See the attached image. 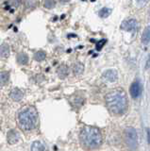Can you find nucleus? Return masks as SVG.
I'll return each mask as SVG.
<instances>
[{
	"mask_svg": "<svg viewBox=\"0 0 150 151\" xmlns=\"http://www.w3.org/2000/svg\"><path fill=\"white\" fill-rule=\"evenodd\" d=\"M106 104L108 109L114 114H123L128 109V98L122 89H116L107 93Z\"/></svg>",
	"mask_w": 150,
	"mask_h": 151,
	"instance_id": "obj_1",
	"label": "nucleus"
},
{
	"mask_svg": "<svg viewBox=\"0 0 150 151\" xmlns=\"http://www.w3.org/2000/svg\"><path fill=\"white\" fill-rule=\"evenodd\" d=\"M79 139L87 148H96L102 144V134L95 127H84L79 133Z\"/></svg>",
	"mask_w": 150,
	"mask_h": 151,
	"instance_id": "obj_2",
	"label": "nucleus"
},
{
	"mask_svg": "<svg viewBox=\"0 0 150 151\" xmlns=\"http://www.w3.org/2000/svg\"><path fill=\"white\" fill-rule=\"evenodd\" d=\"M18 122L24 130H30L34 129L37 125L38 113L33 107H27L19 112Z\"/></svg>",
	"mask_w": 150,
	"mask_h": 151,
	"instance_id": "obj_3",
	"label": "nucleus"
},
{
	"mask_svg": "<svg viewBox=\"0 0 150 151\" xmlns=\"http://www.w3.org/2000/svg\"><path fill=\"white\" fill-rule=\"evenodd\" d=\"M124 135L126 145L132 150L136 149L138 145V135L135 129H133V127H126L125 129Z\"/></svg>",
	"mask_w": 150,
	"mask_h": 151,
	"instance_id": "obj_4",
	"label": "nucleus"
},
{
	"mask_svg": "<svg viewBox=\"0 0 150 151\" xmlns=\"http://www.w3.org/2000/svg\"><path fill=\"white\" fill-rule=\"evenodd\" d=\"M121 28L123 30L134 33L138 30V22L135 19H126V20L122 22Z\"/></svg>",
	"mask_w": 150,
	"mask_h": 151,
	"instance_id": "obj_5",
	"label": "nucleus"
},
{
	"mask_svg": "<svg viewBox=\"0 0 150 151\" xmlns=\"http://www.w3.org/2000/svg\"><path fill=\"white\" fill-rule=\"evenodd\" d=\"M142 85L139 81H135L131 84L130 89H129V93H130V96L132 98H137L141 96L142 93Z\"/></svg>",
	"mask_w": 150,
	"mask_h": 151,
	"instance_id": "obj_6",
	"label": "nucleus"
},
{
	"mask_svg": "<svg viewBox=\"0 0 150 151\" xmlns=\"http://www.w3.org/2000/svg\"><path fill=\"white\" fill-rule=\"evenodd\" d=\"M20 139V134L19 132L15 129H11L8 131L7 133V141L10 145L16 144Z\"/></svg>",
	"mask_w": 150,
	"mask_h": 151,
	"instance_id": "obj_7",
	"label": "nucleus"
},
{
	"mask_svg": "<svg viewBox=\"0 0 150 151\" xmlns=\"http://www.w3.org/2000/svg\"><path fill=\"white\" fill-rule=\"evenodd\" d=\"M102 77H103V79L106 80V81L108 82H114L115 80L117 79V72L115 70H107L105 71L104 73H103L102 75Z\"/></svg>",
	"mask_w": 150,
	"mask_h": 151,
	"instance_id": "obj_8",
	"label": "nucleus"
},
{
	"mask_svg": "<svg viewBox=\"0 0 150 151\" xmlns=\"http://www.w3.org/2000/svg\"><path fill=\"white\" fill-rule=\"evenodd\" d=\"M23 96H24V93L18 88H13L10 93V97L13 101H20Z\"/></svg>",
	"mask_w": 150,
	"mask_h": 151,
	"instance_id": "obj_9",
	"label": "nucleus"
},
{
	"mask_svg": "<svg viewBox=\"0 0 150 151\" xmlns=\"http://www.w3.org/2000/svg\"><path fill=\"white\" fill-rule=\"evenodd\" d=\"M57 73H58L59 78L63 79L69 75V67L67 65H65V64L60 65V67L58 68V70H57Z\"/></svg>",
	"mask_w": 150,
	"mask_h": 151,
	"instance_id": "obj_10",
	"label": "nucleus"
},
{
	"mask_svg": "<svg viewBox=\"0 0 150 151\" xmlns=\"http://www.w3.org/2000/svg\"><path fill=\"white\" fill-rule=\"evenodd\" d=\"M11 53V48H10V45L6 42H4L1 45H0V55L3 58H8L10 56Z\"/></svg>",
	"mask_w": 150,
	"mask_h": 151,
	"instance_id": "obj_11",
	"label": "nucleus"
},
{
	"mask_svg": "<svg viewBox=\"0 0 150 151\" xmlns=\"http://www.w3.org/2000/svg\"><path fill=\"white\" fill-rule=\"evenodd\" d=\"M17 63L21 64V65H26L27 64V63H29V56H27L26 53H24V52H21V53H19L17 55Z\"/></svg>",
	"mask_w": 150,
	"mask_h": 151,
	"instance_id": "obj_12",
	"label": "nucleus"
},
{
	"mask_svg": "<svg viewBox=\"0 0 150 151\" xmlns=\"http://www.w3.org/2000/svg\"><path fill=\"white\" fill-rule=\"evenodd\" d=\"M31 151H46L45 145L40 141L34 142L31 145Z\"/></svg>",
	"mask_w": 150,
	"mask_h": 151,
	"instance_id": "obj_13",
	"label": "nucleus"
},
{
	"mask_svg": "<svg viewBox=\"0 0 150 151\" xmlns=\"http://www.w3.org/2000/svg\"><path fill=\"white\" fill-rule=\"evenodd\" d=\"M9 79H10V72L9 71H3V72L0 73V85H6L9 82Z\"/></svg>",
	"mask_w": 150,
	"mask_h": 151,
	"instance_id": "obj_14",
	"label": "nucleus"
},
{
	"mask_svg": "<svg viewBox=\"0 0 150 151\" xmlns=\"http://www.w3.org/2000/svg\"><path fill=\"white\" fill-rule=\"evenodd\" d=\"M142 42L144 45H147L150 42V26L145 27V29L143 32V36H142Z\"/></svg>",
	"mask_w": 150,
	"mask_h": 151,
	"instance_id": "obj_15",
	"label": "nucleus"
},
{
	"mask_svg": "<svg viewBox=\"0 0 150 151\" xmlns=\"http://www.w3.org/2000/svg\"><path fill=\"white\" fill-rule=\"evenodd\" d=\"M84 70V65L80 63H77L73 65V72L75 75H80L82 74Z\"/></svg>",
	"mask_w": 150,
	"mask_h": 151,
	"instance_id": "obj_16",
	"label": "nucleus"
},
{
	"mask_svg": "<svg viewBox=\"0 0 150 151\" xmlns=\"http://www.w3.org/2000/svg\"><path fill=\"white\" fill-rule=\"evenodd\" d=\"M46 57V54L44 51H38L34 54V60L37 61H43Z\"/></svg>",
	"mask_w": 150,
	"mask_h": 151,
	"instance_id": "obj_17",
	"label": "nucleus"
},
{
	"mask_svg": "<svg viewBox=\"0 0 150 151\" xmlns=\"http://www.w3.org/2000/svg\"><path fill=\"white\" fill-rule=\"evenodd\" d=\"M111 11L110 9H108V8H103L101 9L100 11H99V16L102 17V18H106L108 17L111 14Z\"/></svg>",
	"mask_w": 150,
	"mask_h": 151,
	"instance_id": "obj_18",
	"label": "nucleus"
},
{
	"mask_svg": "<svg viewBox=\"0 0 150 151\" xmlns=\"http://www.w3.org/2000/svg\"><path fill=\"white\" fill-rule=\"evenodd\" d=\"M56 2L55 1H44V6L47 9H52L55 7Z\"/></svg>",
	"mask_w": 150,
	"mask_h": 151,
	"instance_id": "obj_19",
	"label": "nucleus"
},
{
	"mask_svg": "<svg viewBox=\"0 0 150 151\" xmlns=\"http://www.w3.org/2000/svg\"><path fill=\"white\" fill-rule=\"evenodd\" d=\"M20 4V1H8L6 2V5H10L11 8H17L18 5Z\"/></svg>",
	"mask_w": 150,
	"mask_h": 151,
	"instance_id": "obj_20",
	"label": "nucleus"
},
{
	"mask_svg": "<svg viewBox=\"0 0 150 151\" xmlns=\"http://www.w3.org/2000/svg\"><path fill=\"white\" fill-rule=\"evenodd\" d=\"M106 40H102L100 42H98V44H97V45H96V48L97 49H101L102 48V46L103 45H104V44H106Z\"/></svg>",
	"mask_w": 150,
	"mask_h": 151,
	"instance_id": "obj_21",
	"label": "nucleus"
},
{
	"mask_svg": "<svg viewBox=\"0 0 150 151\" xmlns=\"http://www.w3.org/2000/svg\"><path fill=\"white\" fill-rule=\"evenodd\" d=\"M150 67V55H149V57L147 58V60H146V63H145V68L146 69H148Z\"/></svg>",
	"mask_w": 150,
	"mask_h": 151,
	"instance_id": "obj_22",
	"label": "nucleus"
}]
</instances>
